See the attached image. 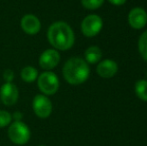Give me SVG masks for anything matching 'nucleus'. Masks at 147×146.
Instances as JSON below:
<instances>
[{"mask_svg": "<svg viewBox=\"0 0 147 146\" xmlns=\"http://www.w3.org/2000/svg\"><path fill=\"white\" fill-rule=\"evenodd\" d=\"M12 115L6 110H0V128L6 127L11 123Z\"/></svg>", "mask_w": 147, "mask_h": 146, "instance_id": "16", "label": "nucleus"}, {"mask_svg": "<svg viewBox=\"0 0 147 146\" xmlns=\"http://www.w3.org/2000/svg\"><path fill=\"white\" fill-rule=\"evenodd\" d=\"M90 69L85 60L79 57H73L66 61L63 66V76L68 83L78 85L85 82L89 77Z\"/></svg>", "mask_w": 147, "mask_h": 146, "instance_id": "2", "label": "nucleus"}, {"mask_svg": "<svg viewBox=\"0 0 147 146\" xmlns=\"http://www.w3.org/2000/svg\"><path fill=\"white\" fill-rule=\"evenodd\" d=\"M39 146H45V145H39Z\"/></svg>", "mask_w": 147, "mask_h": 146, "instance_id": "21", "label": "nucleus"}, {"mask_svg": "<svg viewBox=\"0 0 147 146\" xmlns=\"http://www.w3.org/2000/svg\"><path fill=\"white\" fill-rule=\"evenodd\" d=\"M104 0H81V3L86 9H97L103 4Z\"/></svg>", "mask_w": 147, "mask_h": 146, "instance_id": "17", "label": "nucleus"}, {"mask_svg": "<svg viewBox=\"0 0 147 146\" xmlns=\"http://www.w3.org/2000/svg\"><path fill=\"white\" fill-rule=\"evenodd\" d=\"M3 78L5 79L6 82H11L14 78V72L12 70H10V69H7V70L4 71Z\"/></svg>", "mask_w": 147, "mask_h": 146, "instance_id": "18", "label": "nucleus"}, {"mask_svg": "<svg viewBox=\"0 0 147 146\" xmlns=\"http://www.w3.org/2000/svg\"><path fill=\"white\" fill-rule=\"evenodd\" d=\"M103 22L98 15L91 14L86 16L81 23L82 33L87 37H93L99 33L102 29Z\"/></svg>", "mask_w": 147, "mask_h": 146, "instance_id": "5", "label": "nucleus"}, {"mask_svg": "<svg viewBox=\"0 0 147 146\" xmlns=\"http://www.w3.org/2000/svg\"><path fill=\"white\" fill-rule=\"evenodd\" d=\"M49 43L58 50H68L74 44V33L66 22L57 21L51 24L47 31Z\"/></svg>", "mask_w": 147, "mask_h": 146, "instance_id": "1", "label": "nucleus"}, {"mask_svg": "<svg viewBox=\"0 0 147 146\" xmlns=\"http://www.w3.org/2000/svg\"><path fill=\"white\" fill-rule=\"evenodd\" d=\"M21 78L25 82H33L38 77V71L32 66H26L21 70Z\"/></svg>", "mask_w": 147, "mask_h": 146, "instance_id": "13", "label": "nucleus"}, {"mask_svg": "<svg viewBox=\"0 0 147 146\" xmlns=\"http://www.w3.org/2000/svg\"><path fill=\"white\" fill-rule=\"evenodd\" d=\"M8 137L17 145H24L29 141L31 132L27 125L22 121H14L9 125L8 128Z\"/></svg>", "mask_w": 147, "mask_h": 146, "instance_id": "3", "label": "nucleus"}, {"mask_svg": "<svg viewBox=\"0 0 147 146\" xmlns=\"http://www.w3.org/2000/svg\"><path fill=\"white\" fill-rule=\"evenodd\" d=\"M135 93L138 98L147 101V80H139L136 82Z\"/></svg>", "mask_w": 147, "mask_h": 146, "instance_id": "14", "label": "nucleus"}, {"mask_svg": "<svg viewBox=\"0 0 147 146\" xmlns=\"http://www.w3.org/2000/svg\"><path fill=\"white\" fill-rule=\"evenodd\" d=\"M128 22L134 29H141L147 23V13L143 8H133L128 14Z\"/></svg>", "mask_w": 147, "mask_h": 146, "instance_id": "9", "label": "nucleus"}, {"mask_svg": "<svg viewBox=\"0 0 147 146\" xmlns=\"http://www.w3.org/2000/svg\"><path fill=\"white\" fill-rule=\"evenodd\" d=\"M111 4L113 5H116V6H120V5H123L124 3L126 2V0H108Z\"/></svg>", "mask_w": 147, "mask_h": 146, "instance_id": "20", "label": "nucleus"}, {"mask_svg": "<svg viewBox=\"0 0 147 146\" xmlns=\"http://www.w3.org/2000/svg\"><path fill=\"white\" fill-rule=\"evenodd\" d=\"M21 28L25 33L29 35H34L39 32L41 28V23L35 15L26 14L21 19Z\"/></svg>", "mask_w": 147, "mask_h": 146, "instance_id": "10", "label": "nucleus"}, {"mask_svg": "<svg viewBox=\"0 0 147 146\" xmlns=\"http://www.w3.org/2000/svg\"><path fill=\"white\" fill-rule=\"evenodd\" d=\"M32 107L34 113L39 118H47L52 112V103L49 98L45 95L38 94L34 97L32 102Z\"/></svg>", "mask_w": 147, "mask_h": 146, "instance_id": "6", "label": "nucleus"}, {"mask_svg": "<svg viewBox=\"0 0 147 146\" xmlns=\"http://www.w3.org/2000/svg\"><path fill=\"white\" fill-rule=\"evenodd\" d=\"M102 51L97 46H90L85 50V61L90 64H95L100 61Z\"/></svg>", "mask_w": 147, "mask_h": 146, "instance_id": "12", "label": "nucleus"}, {"mask_svg": "<svg viewBox=\"0 0 147 146\" xmlns=\"http://www.w3.org/2000/svg\"><path fill=\"white\" fill-rule=\"evenodd\" d=\"M138 49L142 58L147 60V30L141 34L138 41Z\"/></svg>", "mask_w": 147, "mask_h": 146, "instance_id": "15", "label": "nucleus"}, {"mask_svg": "<svg viewBox=\"0 0 147 146\" xmlns=\"http://www.w3.org/2000/svg\"><path fill=\"white\" fill-rule=\"evenodd\" d=\"M37 84L38 88L45 95H53L57 92L59 88V80L56 74L46 71L41 73L37 77Z\"/></svg>", "mask_w": 147, "mask_h": 146, "instance_id": "4", "label": "nucleus"}, {"mask_svg": "<svg viewBox=\"0 0 147 146\" xmlns=\"http://www.w3.org/2000/svg\"><path fill=\"white\" fill-rule=\"evenodd\" d=\"M12 115V119H14L15 121H21L22 119V113L19 112V111H17V112H15L14 114H11Z\"/></svg>", "mask_w": 147, "mask_h": 146, "instance_id": "19", "label": "nucleus"}, {"mask_svg": "<svg viewBox=\"0 0 147 146\" xmlns=\"http://www.w3.org/2000/svg\"><path fill=\"white\" fill-rule=\"evenodd\" d=\"M60 55L55 49H47L39 57V65L44 70H51L58 65Z\"/></svg>", "mask_w": 147, "mask_h": 146, "instance_id": "8", "label": "nucleus"}, {"mask_svg": "<svg viewBox=\"0 0 147 146\" xmlns=\"http://www.w3.org/2000/svg\"><path fill=\"white\" fill-rule=\"evenodd\" d=\"M97 73L102 78H110L116 74L118 70V65L114 60L106 59L97 65Z\"/></svg>", "mask_w": 147, "mask_h": 146, "instance_id": "11", "label": "nucleus"}, {"mask_svg": "<svg viewBox=\"0 0 147 146\" xmlns=\"http://www.w3.org/2000/svg\"><path fill=\"white\" fill-rule=\"evenodd\" d=\"M18 89L12 82H6L0 88V99L5 105L12 106L18 100Z\"/></svg>", "mask_w": 147, "mask_h": 146, "instance_id": "7", "label": "nucleus"}]
</instances>
